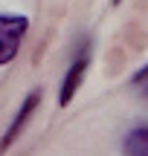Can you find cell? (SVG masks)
Returning <instances> with one entry per match:
<instances>
[{
    "label": "cell",
    "instance_id": "277c9868",
    "mask_svg": "<svg viewBox=\"0 0 148 156\" xmlns=\"http://www.w3.org/2000/svg\"><path fill=\"white\" fill-rule=\"evenodd\" d=\"M122 151L128 156H148V124L128 130L125 139H122Z\"/></svg>",
    "mask_w": 148,
    "mask_h": 156
},
{
    "label": "cell",
    "instance_id": "3957f363",
    "mask_svg": "<svg viewBox=\"0 0 148 156\" xmlns=\"http://www.w3.org/2000/svg\"><path fill=\"white\" fill-rule=\"evenodd\" d=\"M38 104H41V90H32V93L26 95V98L20 101V107H17V113H15V119H12V124H9V130L3 133V142H0V151H9V145L17 139V136L23 133V127H26V122L32 119V113L38 110Z\"/></svg>",
    "mask_w": 148,
    "mask_h": 156
},
{
    "label": "cell",
    "instance_id": "7a4b0ae2",
    "mask_svg": "<svg viewBox=\"0 0 148 156\" xmlns=\"http://www.w3.org/2000/svg\"><path fill=\"white\" fill-rule=\"evenodd\" d=\"M87 67H90V52H87V44H84L81 55L76 58L73 64H70L67 75H64V81H61V90H58V104H61V107H67L70 101L76 98V93H79L81 81H84V73H87Z\"/></svg>",
    "mask_w": 148,
    "mask_h": 156
},
{
    "label": "cell",
    "instance_id": "6da1fadb",
    "mask_svg": "<svg viewBox=\"0 0 148 156\" xmlns=\"http://www.w3.org/2000/svg\"><path fill=\"white\" fill-rule=\"evenodd\" d=\"M29 29V17L17 12H3L0 15V64L9 67L20 49V38Z\"/></svg>",
    "mask_w": 148,
    "mask_h": 156
},
{
    "label": "cell",
    "instance_id": "5b68a950",
    "mask_svg": "<svg viewBox=\"0 0 148 156\" xmlns=\"http://www.w3.org/2000/svg\"><path fill=\"white\" fill-rule=\"evenodd\" d=\"M131 84H134V87H139V90H142V93L148 95V64H145V67H142L137 75L131 78Z\"/></svg>",
    "mask_w": 148,
    "mask_h": 156
},
{
    "label": "cell",
    "instance_id": "8992f818",
    "mask_svg": "<svg viewBox=\"0 0 148 156\" xmlns=\"http://www.w3.org/2000/svg\"><path fill=\"white\" fill-rule=\"evenodd\" d=\"M110 3H113V6H119V3H122V0H110Z\"/></svg>",
    "mask_w": 148,
    "mask_h": 156
}]
</instances>
